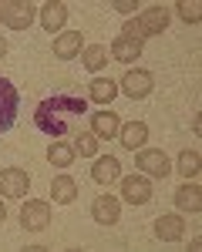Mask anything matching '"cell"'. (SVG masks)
<instances>
[{
	"label": "cell",
	"instance_id": "obj_22",
	"mask_svg": "<svg viewBox=\"0 0 202 252\" xmlns=\"http://www.w3.org/2000/svg\"><path fill=\"white\" fill-rule=\"evenodd\" d=\"M47 158H51V165H58V168H67V165H71V161H74V148H71V145H51V148H47Z\"/></svg>",
	"mask_w": 202,
	"mask_h": 252
},
{
	"label": "cell",
	"instance_id": "obj_5",
	"mask_svg": "<svg viewBox=\"0 0 202 252\" xmlns=\"http://www.w3.org/2000/svg\"><path fill=\"white\" fill-rule=\"evenodd\" d=\"M31 189V175L24 168H3L0 172V195L3 198H24Z\"/></svg>",
	"mask_w": 202,
	"mask_h": 252
},
{
	"label": "cell",
	"instance_id": "obj_7",
	"mask_svg": "<svg viewBox=\"0 0 202 252\" xmlns=\"http://www.w3.org/2000/svg\"><path fill=\"white\" fill-rule=\"evenodd\" d=\"M135 165H138L145 175H155V178H165V175L172 172V165H168V158L162 155L159 148H145L135 155Z\"/></svg>",
	"mask_w": 202,
	"mask_h": 252
},
{
	"label": "cell",
	"instance_id": "obj_8",
	"mask_svg": "<svg viewBox=\"0 0 202 252\" xmlns=\"http://www.w3.org/2000/svg\"><path fill=\"white\" fill-rule=\"evenodd\" d=\"M135 24H138L141 37H155V34H162L168 27V10L165 7H148L141 17H135Z\"/></svg>",
	"mask_w": 202,
	"mask_h": 252
},
{
	"label": "cell",
	"instance_id": "obj_12",
	"mask_svg": "<svg viewBox=\"0 0 202 252\" xmlns=\"http://www.w3.org/2000/svg\"><path fill=\"white\" fill-rule=\"evenodd\" d=\"M118 128L121 121L115 111H98V115H91V135L95 138H118Z\"/></svg>",
	"mask_w": 202,
	"mask_h": 252
},
{
	"label": "cell",
	"instance_id": "obj_6",
	"mask_svg": "<svg viewBox=\"0 0 202 252\" xmlns=\"http://www.w3.org/2000/svg\"><path fill=\"white\" fill-rule=\"evenodd\" d=\"M152 88H155V81H152V71H128L125 78H121V91L132 97V101H138V97H148L152 94Z\"/></svg>",
	"mask_w": 202,
	"mask_h": 252
},
{
	"label": "cell",
	"instance_id": "obj_26",
	"mask_svg": "<svg viewBox=\"0 0 202 252\" xmlns=\"http://www.w3.org/2000/svg\"><path fill=\"white\" fill-rule=\"evenodd\" d=\"M115 10H121V14H132V10H135V3H132V0H115Z\"/></svg>",
	"mask_w": 202,
	"mask_h": 252
},
{
	"label": "cell",
	"instance_id": "obj_20",
	"mask_svg": "<svg viewBox=\"0 0 202 252\" xmlns=\"http://www.w3.org/2000/svg\"><path fill=\"white\" fill-rule=\"evenodd\" d=\"M115 94H118V84L111 78H95L88 84V97L91 101H101L104 104V101H115Z\"/></svg>",
	"mask_w": 202,
	"mask_h": 252
},
{
	"label": "cell",
	"instance_id": "obj_23",
	"mask_svg": "<svg viewBox=\"0 0 202 252\" xmlns=\"http://www.w3.org/2000/svg\"><path fill=\"white\" fill-rule=\"evenodd\" d=\"M199 152H182L179 155V175L182 178H196L199 175Z\"/></svg>",
	"mask_w": 202,
	"mask_h": 252
},
{
	"label": "cell",
	"instance_id": "obj_19",
	"mask_svg": "<svg viewBox=\"0 0 202 252\" xmlns=\"http://www.w3.org/2000/svg\"><path fill=\"white\" fill-rule=\"evenodd\" d=\"M141 51H145V47H141V40L125 37V34H118L115 44H111V58H118V61H135Z\"/></svg>",
	"mask_w": 202,
	"mask_h": 252
},
{
	"label": "cell",
	"instance_id": "obj_10",
	"mask_svg": "<svg viewBox=\"0 0 202 252\" xmlns=\"http://www.w3.org/2000/svg\"><path fill=\"white\" fill-rule=\"evenodd\" d=\"M91 215H95V222H101V225H115L118 222V198H111V195H98L95 202H91Z\"/></svg>",
	"mask_w": 202,
	"mask_h": 252
},
{
	"label": "cell",
	"instance_id": "obj_18",
	"mask_svg": "<svg viewBox=\"0 0 202 252\" xmlns=\"http://www.w3.org/2000/svg\"><path fill=\"white\" fill-rule=\"evenodd\" d=\"M118 175H121V165H118V158H111V155L98 158L91 165V178L95 182H118Z\"/></svg>",
	"mask_w": 202,
	"mask_h": 252
},
{
	"label": "cell",
	"instance_id": "obj_16",
	"mask_svg": "<svg viewBox=\"0 0 202 252\" xmlns=\"http://www.w3.org/2000/svg\"><path fill=\"white\" fill-rule=\"evenodd\" d=\"M175 209H182V212H199L202 209V189L196 182L182 185L179 192H175Z\"/></svg>",
	"mask_w": 202,
	"mask_h": 252
},
{
	"label": "cell",
	"instance_id": "obj_1",
	"mask_svg": "<svg viewBox=\"0 0 202 252\" xmlns=\"http://www.w3.org/2000/svg\"><path fill=\"white\" fill-rule=\"evenodd\" d=\"M84 111H88V101H81L74 94H51L37 104L34 125H37V131H44V135L61 138V135H67L71 128H78Z\"/></svg>",
	"mask_w": 202,
	"mask_h": 252
},
{
	"label": "cell",
	"instance_id": "obj_25",
	"mask_svg": "<svg viewBox=\"0 0 202 252\" xmlns=\"http://www.w3.org/2000/svg\"><path fill=\"white\" fill-rule=\"evenodd\" d=\"M179 14H182V20H185V24H199L202 7H199V3H189V0H182V3H179Z\"/></svg>",
	"mask_w": 202,
	"mask_h": 252
},
{
	"label": "cell",
	"instance_id": "obj_21",
	"mask_svg": "<svg viewBox=\"0 0 202 252\" xmlns=\"http://www.w3.org/2000/svg\"><path fill=\"white\" fill-rule=\"evenodd\" d=\"M84 67L88 71H101L104 64H108V47H101V44H95V47H84Z\"/></svg>",
	"mask_w": 202,
	"mask_h": 252
},
{
	"label": "cell",
	"instance_id": "obj_13",
	"mask_svg": "<svg viewBox=\"0 0 202 252\" xmlns=\"http://www.w3.org/2000/svg\"><path fill=\"white\" fill-rule=\"evenodd\" d=\"M51 198H54L58 205H71V202L78 198V182H74L71 175H58V178L51 182Z\"/></svg>",
	"mask_w": 202,
	"mask_h": 252
},
{
	"label": "cell",
	"instance_id": "obj_15",
	"mask_svg": "<svg viewBox=\"0 0 202 252\" xmlns=\"http://www.w3.org/2000/svg\"><path fill=\"white\" fill-rule=\"evenodd\" d=\"M81 47H84V40H81V31H67V34H61V37L54 40V54H58L61 61L78 58Z\"/></svg>",
	"mask_w": 202,
	"mask_h": 252
},
{
	"label": "cell",
	"instance_id": "obj_17",
	"mask_svg": "<svg viewBox=\"0 0 202 252\" xmlns=\"http://www.w3.org/2000/svg\"><path fill=\"white\" fill-rule=\"evenodd\" d=\"M118 138H121V145H125V148H132V152H135V148H141V145L148 141V128H145L141 121H128L125 128H118Z\"/></svg>",
	"mask_w": 202,
	"mask_h": 252
},
{
	"label": "cell",
	"instance_id": "obj_28",
	"mask_svg": "<svg viewBox=\"0 0 202 252\" xmlns=\"http://www.w3.org/2000/svg\"><path fill=\"white\" fill-rule=\"evenodd\" d=\"M3 219H7V209H3V202H0V225H3Z\"/></svg>",
	"mask_w": 202,
	"mask_h": 252
},
{
	"label": "cell",
	"instance_id": "obj_2",
	"mask_svg": "<svg viewBox=\"0 0 202 252\" xmlns=\"http://www.w3.org/2000/svg\"><path fill=\"white\" fill-rule=\"evenodd\" d=\"M17 111H20V94L17 88L7 78H0V135L10 131L17 125Z\"/></svg>",
	"mask_w": 202,
	"mask_h": 252
},
{
	"label": "cell",
	"instance_id": "obj_3",
	"mask_svg": "<svg viewBox=\"0 0 202 252\" xmlns=\"http://www.w3.org/2000/svg\"><path fill=\"white\" fill-rule=\"evenodd\" d=\"M20 225L27 232H44L51 225V205L40 202V198H31L24 209H20Z\"/></svg>",
	"mask_w": 202,
	"mask_h": 252
},
{
	"label": "cell",
	"instance_id": "obj_24",
	"mask_svg": "<svg viewBox=\"0 0 202 252\" xmlns=\"http://www.w3.org/2000/svg\"><path fill=\"white\" fill-rule=\"evenodd\" d=\"M74 152H78V155H95V152H98V138L91 135V131H81V135L74 138Z\"/></svg>",
	"mask_w": 202,
	"mask_h": 252
},
{
	"label": "cell",
	"instance_id": "obj_11",
	"mask_svg": "<svg viewBox=\"0 0 202 252\" xmlns=\"http://www.w3.org/2000/svg\"><path fill=\"white\" fill-rule=\"evenodd\" d=\"M64 20H67V3H61V0H51V3H44L40 7V24H44V31H61L64 27Z\"/></svg>",
	"mask_w": 202,
	"mask_h": 252
},
{
	"label": "cell",
	"instance_id": "obj_27",
	"mask_svg": "<svg viewBox=\"0 0 202 252\" xmlns=\"http://www.w3.org/2000/svg\"><path fill=\"white\" fill-rule=\"evenodd\" d=\"M3 54H7V40L0 37V58H3Z\"/></svg>",
	"mask_w": 202,
	"mask_h": 252
},
{
	"label": "cell",
	"instance_id": "obj_4",
	"mask_svg": "<svg viewBox=\"0 0 202 252\" xmlns=\"http://www.w3.org/2000/svg\"><path fill=\"white\" fill-rule=\"evenodd\" d=\"M0 20L7 27H14V31H24L34 20V3H27V0H7V3H0Z\"/></svg>",
	"mask_w": 202,
	"mask_h": 252
},
{
	"label": "cell",
	"instance_id": "obj_9",
	"mask_svg": "<svg viewBox=\"0 0 202 252\" xmlns=\"http://www.w3.org/2000/svg\"><path fill=\"white\" fill-rule=\"evenodd\" d=\"M121 195L128 202H135V205H145V202H152V182L145 175H128L121 182Z\"/></svg>",
	"mask_w": 202,
	"mask_h": 252
},
{
	"label": "cell",
	"instance_id": "obj_14",
	"mask_svg": "<svg viewBox=\"0 0 202 252\" xmlns=\"http://www.w3.org/2000/svg\"><path fill=\"white\" fill-rule=\"evenodd\" d=\"M155 235L165 239V242H179L182 235H185V222H182V215H162L159 222H155Z\"/></svg>",
	"mask_w": 202,
	"mask_h": 252
}]
</instances>
